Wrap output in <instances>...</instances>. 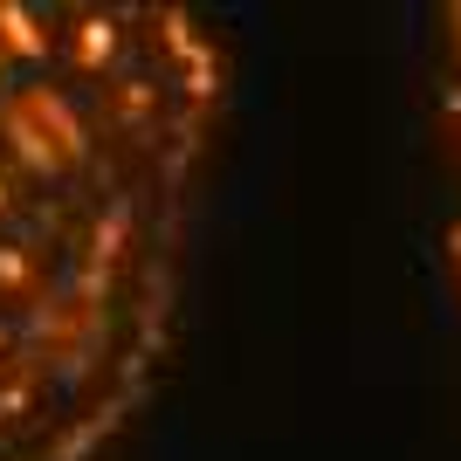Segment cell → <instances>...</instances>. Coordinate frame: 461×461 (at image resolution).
Segmentation results:
<instances>
[{
  "label": "cell",
  "mask_w": 461,
  "mask_h": 461,
  "mask_svg": "<svg viewBox=\"0 0 461 461\" xmlns=\"http://www.w3.org/2000/svg\"><path fill=\"white\" fill-rule=\"evenodd\" d=\"M21 111H28V124H35V131L49 138V145H56V158H62V166H77V158L90 152V145H83L77 111H69V104H62L56 90H28V96H21Z\"/></svg>",
  "instance_id": "cell-1"
},
{
  "label": "cell",
  "mask_w": 461,
  "mask_h": 461,
  "mask_svg": "<svg viewBox=\"0 0 461 461\" xmlns=\"http://www.w3.org/2000/svg\"><path fill=\"white\" fill-rule=\"evenodd\" d=\"M0 49L21 62H41L49 56V28H41L35 7H21V0H0Z\"/></svg>",
  "instance_id": "cell-2"
},
{
  "label": "cell",
  "mask_w": 461,
  "mask_h": 461,
  "mask_svg": "<svg viewBox=\"0 0 461 461\" xmlns=\"http://www.w3.org/2000/svg\"><path fill=\"white\" fill-rule=\"evenodd\" d=\"M117 41H124V35H117L111 14H83V21H77V41H69V56H77V69H90V77H96V69H111Z\"/></svg>",
  "instance_id": "cell-3"
},
{
  "label": "cell",
  "mask_w": 461,
  "mask_h": 461,
  "mask_svg": "<svg viewBox=\"0 0 461 461\" xmlns=\"http://www.w3.org/2000/svg\"><path fill=\"white\" fill-rule=\"evenodd\" d=\"M7 138H14V152H21V166H35V173H62V158H56V145H49V138L35 131V124H28V111H7Z\"/></svg>",
  "instance_id": "cell-4"
},
{
  "label": "cell",
  "mask_w": 461,
  "mask_h": 461,
  "mask_svg": "<svg viewBox=\"0 0 461 461\" xmlns=\"http://www.w3.org/2000/svg\"><path fill=\"white\" fill-rule=\"evenodd\" d=\"M117 413H124V400H117V406H104V413H96L90 427H77V434H69V441H62V447H56V455H49V461H77V455H83V447H90V441H104V434H117Z\"/></svg>",
  "instance_id": "cell-5"
},
{
  "label": "cell",
  "mask_w": 461,
  "mask_h": 461,
  "mask_svg": "<svg viewBox=\"0 0 461 461\" xmlns=\"http://www.w3.org/2000/svg\"><path fill=\"white\" fill-rule=\"evenodd\" d=\"M158 28H166V49H173L179 62H193V56H200V49H207V41L193 35V21L179 14V7H158Z\"/></svg>",
  "instance_id": "cell-6"
},
{
  "label": "cell",
  "mask_w": 461,
  "mask_h": 461,
  "mask_svg": "<svg viewBox=\"0 0 461 461\" xmlns=\"http://www.w3.org/2000/svg\"><path fill=\"white\" fill-rule=\"evenodd\" d=\"M28 283H35V262H28V249H0V296H21Z\"/></svg>",
  "instance_id": "cell-7"
},
{
  "label": "cell",
  "mask_w": 461,
  "mask_h": 461,
  "mask_svg": "<svg viewBox=\"0 0 461 461\" xmlns=\"http://www.w3.org/2000/svg\"><path fill=\"white\" fill-rule=\"evenodd\" d=\"M124 228H131V213L111 207V221L96 228V262H117V249H124Z\"/></svg>",
  "instance_id": "cell-8"
},
{
  "label": "cell",
  "mask_w": 461,
  "mask_h": 461,
  "mask_svg": "<svg viewBox=\"0 0 461 461\" xmlns=\"http://www.w3.org/2000/svg\"><path fill=\"white\" fill-rule=\"evenodd\" d=\"M213 83H221V77H213V49H200V56L186 62V96H200V104H207Z\"/></svg>",
  "instance_id": "cell-9"
},
{
  "label": "cell",
  "mask_w": 461,
  "mask_h": 461,
  "mask_svg": "<svg viewBox=\"0 0 461 461\" xmlns=\"http://www.w3.org/2000/svg\"><path fill=\"white\" fill-rule=\"evenodd\" d=\"M35 400V379H21V385H7V393H0V427H14V413L21 406Z\"/></svg>",
  "instance_id": "cell-10"
},
{
  "label": "cell",
  "mask_w": 461,
  "mask_h": 461,
  "mask_svg": "<svg viewBox=\"0 0 461 461\" xmlns=\"http://www.w3.org/2000/svg\"><path fill=\"white\" fill-rule=\"evenodd\" d=\"M7 207H14V186H7V173H0V213H7Z\"/></svg>",
  "instance_id": "cell-11"
},
{
  "label": "cell",
  "mask_w": 461,
  "mask_h": 461,
  "mask_svg": "<svg viewBox=\"0 0 461 461\" xmlns=\"http://www.w3.org/2000/svg\"><path fill=\"white\" fill-rule=\"evenodd\" d=\"M447 21H455V28H461V0H455V7H447Z\"/></svg>",
  "instance_id": "cell-12"
},
{
  "label": "cell",
  "mask_w": 461,
  "mask_h": 461,
  "mask_svg": "<svg viewBox=\"0 0 461 461\" xmlns=\"http://www.w3.org/2000/svg\"><path fill=\"white\" fill-rule=\"evenodd\" d=\"M455 269H461V228H455Z\"/></svg>",
  "instance_id": "cell-13"
},
{
  "label": "cell",
  "mask_w": 461,
  "mask_h": 461,
  "mask_svg": "<svg viewBox=\"0 0 461 461\" xmlns=\"http://www.w3.org/2000/svg\"><path fill=\"white\" fill-rule=\"evenodd\" d=\"M0 351H7V330H0Z\"/></svg>",
  "instance_id": "cell-14"
}]
</instances>
